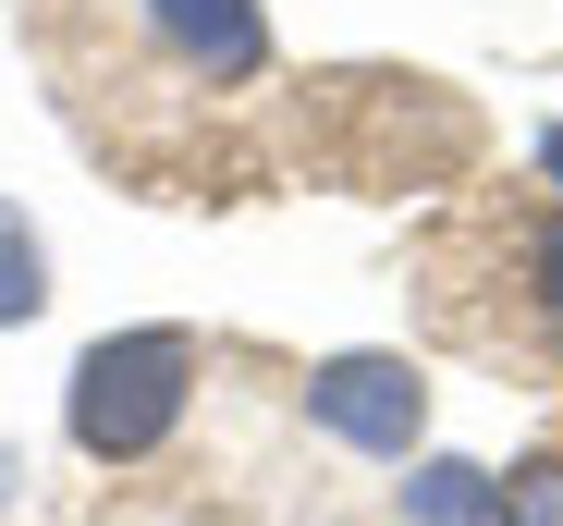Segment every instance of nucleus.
<instances>
[{
	"instance_id": "0eeeda50",
	"label": "nucleus",
	"mask_w": 563,
	"mask_h": 526,
	"mask_svg": "<svg viewBox=\"0 0 563 526\" xmlns=\"http://www.w3.org/2000/svg\"><path fill=\"white\" fill-rule=\"evenodd\" d=\"M503 526H563V454H539V466L503 490Z\"/></svg>"
},
{
	"instance_id": "39448f33",
	"label": "nucleus",
	"mask_w": 563,
	"mask_h": 526,
	"mask_svg": "<svg viewBox=\"0 0 563 526\" xmlns=\"http://www.w3.org/2000/svg\"><path fill=\"white\" fill-rule=\"evenodd\" d=\"M49 306V245H37V221L0 197V331H25Z\"/></svg>"
},
{
	"instance_id": "6e6552de",
	"label": "nucleus",
	"mask_w": 563,
	"mask_h": 526,
	"mask_svg": "<svg viewBox=\"0 0 563 526\" xmlns=\"http://www.w3.org/2000/svg\"><path fill=\"white\" fill-rule=\"evenodd\" d=\"M539 171H551V184H563V123H551V135H539Z\"/></svg>"
},
{
	"instance_id": "20e7f679",
	"label": "nucleus",
	"mask_w": 563,
	"mask_h": 526,
	"mask_svg": "<svg viewBox=\"0 0 563 526\" xmlns=\"http://www.w3.org/2000/svg\"><path fill=\"white\" fill-rule=\"evenodd\" d=\"M405 514L417 526H503V478L490 466H417L405 478Z\"/></svg>"
},
{
	"instance_id": "f03ea898",
	"label": "nucleus",
	"mask_w": 563,
	"mask_h": 526,
	"mask_svg": "<svg viewBox=\"0 0 563 526\" xmlns=\"http://www.w3.org/2000/svg\"><path fill=\"white\" fill-rule=\"evenodd\" d=\"M135 37L159 49L172 86H257L269 74V13L257 0H123Z\"/></svg>"
},
{
	"instance_id": "423d86ee",
	"label": "nucleus",
	"mask_w": 563,
	"mask_h": 526,
	"mask_svg": "<svg viewBox=\"0 0 563 526\" xmlns=\"http://www.w3.org/2000/svg\"><path fill=\"white\" fill-rule=\"evenodd\" d=\"M515 257H527V306H539L551 356H563V221H527V233H515Z\"/></svg>"
},
{
	"instance_id": "f257e3e1",
	"label": "nucleus",
	"mask_w": 563,
	"mask_h": 526,
	"mask_svg": "<svg viewBox=\"0 0 563 526\" xmlns=\"http://www.w3.org/2000/svg\"><path fill=\"white\" fill-rule=\"evenodd\" d=\"M197 331H111V343H86L74 356V392H62V428H74V454L86 466H147L184 404H197Z\"/></svg>"
},
{
	"instance_id": "7ed1b4c3",
	"label": "nucleus",
	"mask_w": 563,
	"mask_h": 526,
	"mask_svg": "<svg viewBox=\"0 0 563 526\" xmlns=\"http://www.w3.org/2000/svg\"><path fill=\"white\" fill-rule=\"evenodd\" d=\"M307 416L331 428V441L405 466L417 428H429V380H417L405 356H331V368H307Z\"/></svg>"
}]
</instances>
